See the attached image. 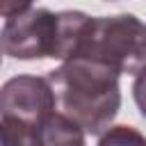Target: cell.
I'll return each instance as SVG.
<instances>
[{
	"label": "cell",
	"mask_w": 146,
	"mask_h": 146,
	"mask_svg": "<svg viewBox=\"0 0 146 146\" xmlns=\"http://www.w3.org/2000/svg\"><path fill=\"white\" fill-rule=\"evenodd\" d=\"M2 52L11 59H62L68 62L80 43V36L91 16L66 9L50 11L34 5L2 7Z\"/></svg>",
	"instance_id": "obj_1"
},
{
	"label": "cell",
	"mask_w": 146,
	"mask_h": 146,
	"mask_svg": "<svg viewBox=\"0 0 146 146\" xmlns=\"http://www.w3.org/2000/svg\"><path fill=\"white\" fill-rule=\"evenodd\" d=\"M57 112L78 123L87 135H103L121 110L119 73L89 62L68 59L48 71Z\"/></svg>",
	"instance_id": "obj_2"
},
{
	"label": "cell",
	"mask_w": 146,
	"mask_h": 146,
	"mask_svg": "<svg viewBox=\"0 0 146 146\" xmlns=\"http://www.w3.org/2000/svg\"><path fill=\"white\" fill-rule=\"evenodd\" d=\"M71 59H89L119 75H141L146 71V23L135 14L91 16Z\"/></svg>",
	"instance_id": "obj_3"
},
{
	"label": "cell",
	"mask_w": 146,
	"mask_h": 146,
	"mask_svg": "<svg viewBox=\"0 0 146 146\" xmlns=\"http://www.w3.org/2000/svg\"><path fill=\"white\" fill-rule=\"evenodd\" d=\"M57 103L48 78L39 75H14L2 84L0 91V119L36 125L55 114Z\"/></svg>",
	"instance_id": "obj_4"
},
{
	"label": "cell",
	"mask_w": 146,
	"mask_h": 146,
	"mask_svg": "<svg viewBox=\"0 0 146 146\" xmlns=\"http://www.w3.org/2000/svg\"><path fill=\"white\" fill-rule=\"evenodd\" d=\"M84 130L68 116L55 112L34 132V146H87Z\"/></svg>",
	"instance_id": "obj_5"
},
{
	"label": "cell",
	"mask_w": 146,
	"mask_h": 146,
	"mask_svg": "<svg viewBox=\"0 0 146 146\" xmlns=\"http://www.w3.org/2000/svg\"><path fill=\"white\" fill-rule=\"evenodd\" d=\"M98 146H146V137L137 128L119 123L100 135Z\"/></svg>",
	"instance_id": "obj_6"
},
{
	"label": "cell",
	"mask_w": 146,
	"mask_h": 146,
	"mask_svg": "<svg viewBox=\"0 0 146 146\" xmlns=\"http://www.w3.org/2000/svg\"><path fill=\"white\" fill-rule=\"evenodd\" d=\"M132 98H135V103L139 107V114L146 119V71L135 78V82H132Z\"/></svg>",
	"instance_id": "obj_7"
}]
</instances>
